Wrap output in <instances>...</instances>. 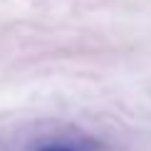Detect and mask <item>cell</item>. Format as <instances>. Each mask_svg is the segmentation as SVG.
I'll list each match as a JSON object with an SVG mask.
<instances>
[{
    "mask_svg": "<svg viewBox=\"0 0 151 151\" xmlns=\"http://www.w3.org/2000/svg\"><path fill=\"white\" fill-rule=\"evenodd\" d=\"M32 151H102V144L92 136H52L35 144Z\"/></svg>",
    "mask_w": 151,
    "mask_h": 151,
    "instance_id": "cell-1",
    "label": "cell"
}]
</instances>
